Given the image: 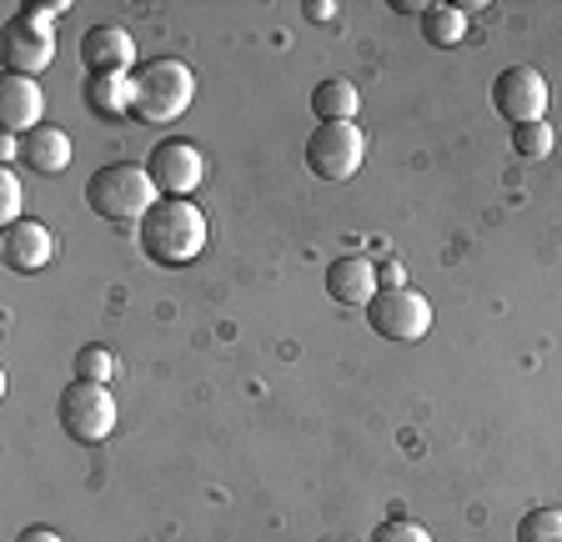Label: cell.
Segmentation results:
<instances>
[{
  "instance_id": "obj_7",
  "label": "cell",
  "mask_w": 562,
  "mask_h": 542,
  "mask_svg": "<svg viewBox=\"0 0 562 542\" xmlns=\"http://www.w3.org/2000/svg\"><path fill=\"white\" fill-rule=\"evenodd\" d=\"M56 422L66 427L70 442H105L111 427H116V402L101 382H66L56 402Z\"/></svg>"
},
{
  "instance_id": "obj_13",
  "label": "cell",
  "mask_w": 562,
  "mask_h": 542,
  "mask_svg": "<svg viewBox=\"0 0 562 542\" xmlns=\"http://www.w3.org/2000/svg\"><path fill=\"white\" fill-rule=\"evenodd\" d=\"M376 292H382V282H376V261L337 257L327 267V296L337 302V307H367Z\"/></svg>"
},
{
  "instance_id": "obj_12",
  "label": "cell",
  "mask_w": 562,
  "mask_h": 542,
  "mask_svg": "<svg viewBox=\"0 0 562 542\" xmlns=\"http://www.w3.org/2000/svg\"><path fill=\"white\" fill-rule=\"evenodd\" d=\"M41 116H46V95H41L35 76L5 71V81H0V121H5V131L11 136H31L41 126Z\"/></svg>"
},
{
  "instance_id": "obj_24",
  "label": "cell",
  "mask_w": 562,
  "mask_h": 542,
  "mask_svg": "<svg viewBox=\"0 0 562 542\" xmlns=\"http://www.w3.org/2000/svg\"><path fill=\"white\" fill-rule=\"evenodd\" d=\"M302 15H306V21H316V25H327L331 15H337V5H331V0H306Z\"/></svg>"
},
{
  "instance_id": "obj_25",
  "label": "cell",
  "mask_w": 562,
  "mask_h": 542,
  "mask_svg": "<svg viewBox=\"0 0 562 542\" xmlns=\"http://www.w3.org/2000/svg\"><path fill=\"white\" fill-rule=\"evenodd\" d=\"M376 282H382V286H402V267H397V261H386V267L376 271Z\"/></svg>"
},
{
  "instance_id": "obj_17",
  "label": "cell",
  "mask_w": 562,
  "mask_h": 542,
  "mask_svg": "<svg viewBox=\"0 0 562 542\" xmlns=\"http://www.w3.org/2000/svg\"><path fill=\"white\" fill-rule=\"evenodd\" d=\"M422 36H427V46H437V50L457 46V41L468 36V11H462V5H427Z\"/></svg>"
},
{
  "instance_id": "obj_27",
  "label": "cell",
  "mask_w": 562,
  "mask_h": 542,
  "mask_svg": "<svg viewBox=\"0 0 562 542\" xmlns=\"http://www.w3.org/2000/svg\"><path fill=\"white\" fill-rule=\"evenodd\" d=\"M341 542H357V538H341Z\"/></svg>"
},
{
  "instance_id": "obj_2",
  "label": "cell",
  "mask_w": 562,
  "mask_h": 542,
  "mask_svg": "<svg viewBox=\"0 0 562 542\" xmlns=\"http://www.w3.org/2000/svg\"><path fill=\"white\" fill-rule=\"evenodd\" d=\"M161 201V191H156L151 171L146 166H131V161H111L101 166L91 181H86V206H91L101 222H146L151 216V206Z\"/></svg>"
},
{
  "instance_id": "obj_23",
  "label": "cell",
  "mask_w": 562,
  "mask_h": 542,
  "mask_svg": "<svg viewBox=\"0 0 562 542\" xmlns=\"http://www.w3.org/2000/svg\"><path fill=\"white\" fill-rule=\"evenodd\" d=\"M15 542H66L56 528H46V522H35V528H21L15 532Z\"/></svg>"
},
{
  "instance_id": "obj_3",
  "label": "cell",
  "mask_w": 562,
  "mask_h": 542,
  "mask_svg": "<svg viewBox=\"0 0 562 542\" xmlns=\"http://www.w3.org/2000/svg\"><path fill=\"white\" fill-rule=\"evenodd\" d=\"M136 111L131 116L146 121V126H166V121H176L181 111L191 106V95H196V76H191L187 60H146V66H136Z\"/></svg>"
},
{
  "instance_id": "obj_5",
  "label": "cell",
  "mask_w": 562,
  "mask_h": 542,
  "mask_svg": "<svg viewBox=\"0 0 562 542\" xmlns=\"http://www.w3.org/2000/svg\"><path fill=\"white\" fill-rule=\"evenodd\" d=\"M367 161V136L357 121H322L306 142V171L316 181H351Z\"/></svg>"
},
{
  "instance_id": "obj_14",
  "label": "cell",
  "mask_w": 562,
  "mask_h": 542,
  "mask_svg": "<svg viewBox=\"0 0 562 542\" xmlns=\"http://www.w3.org/2000/svg\"><path fill=\"white\" fill-rule=\"evenodd\" d=\"M15 156H21L25 171H35V177H60L70 166V136L60 126H35L31 136L15 142Z\"/></svg>"
},
{
  "instance_id": "obj_4",
  "label": "cell",
  "mask_w": 562,
  "mask_h": 542,
  "mask_svg": "<svg viewBox=\"0 0 562 542\" xmlns=\"http://www.w3.org/2000/svg\"><path fill=\"white\" fill-rule=\"evenodd\" d=\"M66 5H21V11L5 21V36H0V56H5V71L11 76H41L56 60V25L50 15H60Z\"/></svg>"
},
{
  "instance_id": "obj_20",
  "label": "cell",
  "mask_w": 562,
  "mask_h": 542,
  "mask_svg": "<svg viewBox=\"0 0 562 542\" xmlns=\"http://www.w3.org/2000/svg\"><path fill=\"white\" fill-rule=\"evenodd\" d=\"M111 372H116V357L105 352V347H81V352H76V377L81 382H111Z\"/></svg>"
},
{
  "instance_id": "obj_18",
  "label": "cell",
  "mask_w": 562,
  "mask_h": 542,
  "mask_svg": "<svg viewBox=\"0 0 562 542\" xmlns=\"http://www.w3.org/2000/svg\"><path fill=\"white\" fill-rule=\"evenodd\" d=\"M517 542H562V507H532L517 522Z\"/></svg>"
},
{
  "instance_id": "obj_16",
  "label": "cell",
  "mask_w": 562,
  "mask_h": 542,
  "mask_svg": "<svg viewBox=\"0 0 562 542\" xmlns=\"http://www.w3.org/2000/svg\"><path fill=\"white\" fill-rule=\"evenodd\" d=\"M357 106H362V95H357V86L351 81H341V76H331V81H322L312 91L316 121H351L357 116Z\"/></svg>"
},
{
  "instance_id": "obj_22",
  "label": "cell",
  "mask_w": 562,
  "mask_h": 542,
  "mask_svg": "<svg viewBox=\"0 0 562 542\" xmlns=\"http://www.w3.org/2000/svg\"><path fill=\"white\" fill-rule=\"evenodd\" d=\"M0 222H21V181L11 171H0Z\"/></svg>"
},
{
  "instance_id": "obj_6",
  "label": "cell",
  "mask_w": 562,
  "mask_h": 542,
  "mask_svg": "<svg viewBox=\"0 0 562 542\" xmlns=\"http://www.w3.org/2000/svg\"><path fill=\"white\" fill-rule=\"evenodd\" d=\"M367 327L382 342H422L432 331V302L422 292H412V286H382L367 302Z\"/></svg>"
},
{
  "instance_id": "obj_8",
  "label": "cell",
  "mask_w": 562,
  "mask_h": 542,
  "mask_svg": "<svg viewBox=\"0 0 562 542\" xmlns=\"http://www.w3.org/2000/svg\"><path fill=\"white\" fill-rule=\"evenodd\" d=\"M492 111L503 121H513V126L542 121L548 116V81H542V71H532V66L497 71V81H492Z\"/></svg>"
},
{
  "instance_id": "obj_11",
  "label": "cell",
  "mask_w": 562,
  "mask_h": 542,
  "mask_svg": "<svg viewBox=\"0 0 562 542\" xmlns=\"http://www.w3.org/2000/svg\"><path fill=\"white\" fill-rule=\"evenodd\" d=\"M0 257H5L11 271H21V276L46 271L50 257H56V236H50L46 222H15V226H5V236H0Z\"/></svg>"
},
{
  "instance_id": "obj_15",
  "label": "cell",
  "mask_w": 562,
  "mask_h": 542,
  "mask_svg": "<svg viewBox=\"0 0 562 542\" xmlns=\"http://www.w3.org/2000/svg\"><path fill=\"white\" fill-rule=\"evenodd\" d=\"M86 106L101 121H126L136 111V81L131 76H86Z\"/></svg>"
},
{
  "instance_id": "obj_1",
  "label": "cell",
  "mask_w": 562,
  "mask_h": 542,
  "mask_svg": "<svg viewBox=\"0 0 562 542\" xmlns=\"http://www.w3.org/2000/svg\"><path fill=\"white\" fill-rule=\"evenodd\" d=\"M140 251L156 267H187L206 251V212H196L187 196H161L151 216L136 226Z\"/></svg>"
},
{
  "instance_id": "obj_19",
  "label": "cell",
  "mask_w": 562,
  "mask_h": 542,
  "mask_svg": "<svg viewBox=\"0 0 562 542\" xmlns=\"http://www.w3.org/2000/svg\"><path fill=\"white\" fill-rule=\"evenodd\" d=\"M552 126L548 121H527V126H513V151L522 156V161H542V156L552 151Z\"/></svg>"
},
{
  "instance_id": "obj_26",
  "label": "cell",
  "mask_w": 562,
  "mask_h": 542,
  "mask_svg": "<svg viewBox=\"0 0 562 542\" xmlns=\"http://www.w3.org/2000/svg\"><path fill=\"white\" fill-rule=\"evenodd\" d=\"M392 11H402V15H427V5H422V0H392Z\"/></svg>"
},
{
  "instance_id": "obj_21",
  "label": "cell",
  "mask_w": 562,
  "mask_h": 542,
  "mask_svg": "<svg viewBox=\"0 0 562 542\" xmlns=\"http://www.w3.org/2000/svg\"><path fill=\"white\" fill-rule=\"evenodd\" d=\"M367 542H432V532L422 528V522H412V518H386Z\"/></svg>"
},
{
  "instance_id": "obj_9",
  "label": "cell",
  "mask_w": 562,
  "mask_h": 542,
  "mask_svg": "<svg viewBox=\"0 0 562 542\" xmlns=\"http://www.w3.org/2000/svg\"><path fill=\"white\" fill-rule=\"evenodd\" d=\"M146 171L161 196H191L206 181V156L196 151V142H156L146 156Z\"/></svg>"
},
{
  "instance_id": "obj_10",
  "label": "cell",
  "mask_w": 562,
  "mask_h": 542,
  "mask_svg": "<svg viewBox=\"0 0 562 542\" xmlns=\"http://www.w3.org/2000/svg\"><path fill=\"white\" fill-rule=\"evenodd\" d=\"M81 60L91 76H136V41L126 25L101 21L81 36Z\"/></svg>"
}]
</instances>
